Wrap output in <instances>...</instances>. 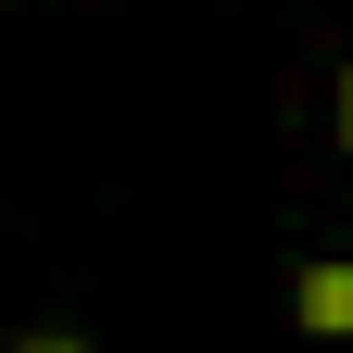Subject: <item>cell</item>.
I'll return each mask as SVG.
<instances>
[{
	"label": "cell",
	"mask_w": 353,
	"mask_h": 353,
	"mask_svg": "<svg viewBox=\"0 0 353 353\" xmlns=\"http://www.w3.org/2000/svg\"><path fill=\"white\" fill-rule=\"evenodd\" d=\"M26 353H76V341H26Z\"/></svg>",
	"instance_id": "obj_3"
},
{
	"label": "cell",
	"mask_w": 353,
	"mask_h": 353,
	"mask_svg": "<svg viewBox=\"0 0 353 353\" xmlns=\"http://www.w3.org/2000/svg\"><path fill=\"white\" fill-rule=\"evenodd\" d=\"M341 139H353V76H341Z\"/></svg>",
	"instance_id": "obj_2"
},
{
	"label": "cell",
	"mask_w": 353,
	"mask_h": 353,
	"mask_svg": "<svg viewBox=\"0 0 353 353\" xmlns=\"http://www.w3.org/2000/svg\"><path fill=\"white\" fill-rule=\"evenodd\" d=\"M290 316L328 328V341H353V265H303V278H290Z\"/></svg>",
	"instance_id": "obj_1"
}]
</instances>
